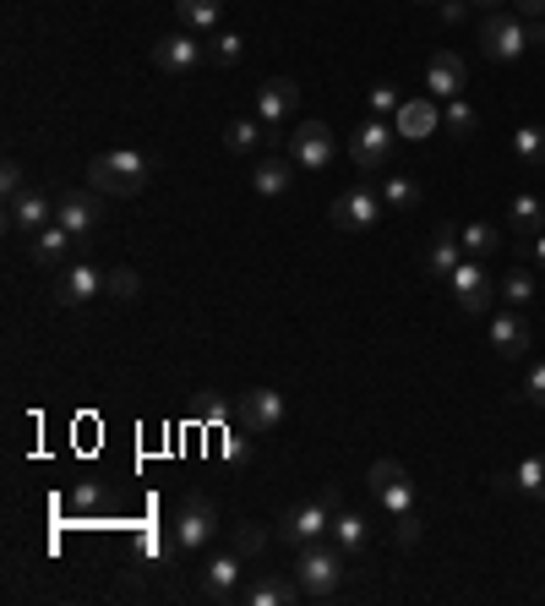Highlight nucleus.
I'll list each match as a JSON object with an SVG mask.
<instances>
[{"label":"nucleus","instance_id":"f257e3e1","mask_svg":"<svg viewBox=\"0 0 545 606\" xmlns=\"http://www.w3.org/2000/svg\"><path fill=\"white\" fill-rule=\"evenodd\" d=\"M88 186L99 197H136L147 186V158L132 148H115V153H99L88 164Z\"/></svg>","mask_w":545,"mask_h":606},{"label":"nucleus","instance_id":"f03ea898","mask_svg":"<svg viewBox=\"0 0 545 606\" xmlns=\"http://www.w3.org/2000/svg\"><path fill=\"white\" fill-rule=\"evenodd\" d=\"M338 580H344V552H338V547H322V541L300 547V558H294V585H300V596L327 602V596L338 591Z\"/></svg>","mask_w":545,"mask_h":606},{"label":"nucleus","instance_id":"7ed1b4c3","mask_svg":"<svg viewBox=\"0 0 545 606\" xmlns=\"http://www.w3.org/2000/svg\"><path fill=\"white\" fill-rule=\"evenodd\" d=\"M213 536H219V508H213L202 492H191V497L180 503V514H175V547H180V552H208Z\"/></svg>","mask_w":545,"mask_h":606},{"label":"nucleus","instance_id":"20e7f679","mask_svg":"<svg viewBox=\"0 0 545 606\" xmlns=\"http://www.w3.org/2000/svg\"><path fill=\"white\" fill-rule=\"evenodd\" d=\"M278 530H283V541H289V547H311V541L333 536V503H327V497L294 503V508H283Z\"/></svg>","mask_w":545,"mask_h":606},{"label":"nucleus","instance_id":"39448f33","mask_svg":"<svg viewBox=\"0 0 545 606\" xmlns=\"http://www.w3.org/2000/svg\"><path fill=\"white\" fill-rule=\"evenodd\" d=\"M366 481H371V497H377L393 519L414 514V481H409V470L399 464V459H377Z\"/></svg>","mask_w":545,"mask_h":606},{"label":"nucleus","instance_id":"423d86ee","mask_svg":"<svg viewBox=\"0 0 545 606\" xmlns=\"http://www.w3.org/2000/svg\"><path fill=\"white\" fill-rule=\"evenodd\" d=\"M480 49H486L491 60H519V55L530 49V22H524V16H508V11L486 16V22H480Z\"/></svg>","mask_w":545,"mask_h":606},{"label":"nucleus","instance_id":"0eeeda50","mask_svg":"<svg viewBox=\"0 0 545 606\" xmlns=\"http://www.w3.org/2000/svg\"><path fill=\"white\" fill-rule=\"evenodd\" d=\"M382 208H388V202H382L377 186H349V191L333 197V224L355 235V230H371V224L382 219Z\"/></svg>","mask_w":545,"mask_h":606},{"label":"nucleus","instance_id":"6e6552de","mask_svg":"<svg viewBox=\"0 0 545 606\" xmlns=\"http://www.w3.org/2000/svg\"><path fill=\"white\" fill-rule=\"evenodd\" d=\"M393 143H399V126H388V121H360V126L349 132V158H355L360 169H382V164L393 158Z\"/></svg>","mask_w":545,"mask_h":606},{"label":"nucleus","instance_id":"1a4fd4ad","mask_svg":"<svg viewBox=\"0 0 545 606\" xmlns=\"http://www.w3.org/2000/svg\"><path fill=\"white\" fill-rule=\"evenodd\" d=\"M202 60H208V44H197L191 33H164V38L153 44V66L169 71V77H191Z\"/></svg>","mask_w":545,"mask_h":606},{"label":"nucleus","instance_id":"9d476101","mask_svg":"<svg viewBox=\"0 0 545 606\" xmlns=\"http://www.w3.org/2000/svg\"><path fill=\"white\" fill-rule=\"evenodd\" d=\"M289 158L300 164V169H327L333 164V132L322 126V121H300L294 132H289Z\"/></svg>","mask_w":545,"mask_h":606},{"label":"nucleus","instance_id":"9b49d317","mask_svg":"<svg viewBox=\"0 0 545 606\" xmlns=\"http://www.w3.org/2000/svg\"><path fill=\"white\" fill-rule=\"evenodd\" d=\"M99 219H104V197L88 186V191H66L60 202H55V224H66L77 241L82 235H93L99 230Z\"/></svg>","mask_w":545,"mask_h":606},{"label":"nucleus","instance_id":"f8f14e48","mask_svg":"<svg viewBox=\"0 0 545 606\" xmlns=\"http://www.w3.org/2000/svg\"><path fill=\"white\" fill-rule=\"evenodd\" d=\"M464 88H469L464 60H458L453 49H436V55L425 60V93H431V99H464Z\"/></svg>","mask_w":545,"mask_h":606},{"label":"nucleus","instance_id":"ddd939ff","mask_svg":"<svg viewBox=\"0 0 545 606\" xmlns=\"http://www.w3.org/2000/svg\"><path fill=\"white\" fill-rule=\"evenodd\" d=\"M104 296V274L93 263H66L60 279H55V301L60 306H88Z\"/></svg>","mask_w":545,"mask_h":606},{"label":"nucleus","instance_id":"4468645a","mask_svg":"<svg viewBox=\"0 0 545 606\" xmlns=\"http://www.w3.org/2000/svg\"><path fill=\"white\" fill-rule=\"evenodd\" d=\"M447 285H453V301L464 306V311H486V306H491V279H486L480 257H464V263L447 274Z\"/></svg>","mask_w":545,"mask_h":606},{"label":"nucleus","instance_id":"2eb2a0df","mask_svg":"<svg viewBox=\"0 0 545 606\" xmlns=\"http://www.w3.org/2000/svg\"><path fill=\"white\" fill-rule=\"evenodd\" d=\"M294 99H300L294 77H268V82H263V93H257V121H263L268 132H272V126H289Z\"/></svg>","mask_w":545,"mask_h":606},{"label":"nucleus","instance_id":"dca6fc26","mask_svg":"<svg viewBox=\"0 0 545 606\" xmlns=\"http://www.w3.org/2000/svg\"><path fill=\"white\" fill-rule=\"evenodd\" d=\"M5 224H11V230H22V235H38L44 224H55V202H49L44 191H33V186H27L16 202H5Z\"/></svg>","mask_w":545,"mask_h":606},{"label":"nucleus","instance_id":"f3484780","mask_svg":"<svg viewBox=\"0 0 545 606\" xmlns=\"http://www.w3.org/2000/svg\"><path fill=\"white\" fill-rule=\"evenodd\" d=\"M241 574H246V558H241V552H219V558H208V574H202V596H208V602H235V585H241Z\"/></svg>","mask_w":545,"mask_h":606},{"label":"nucleus","instance_id":"a211bd4d","mask_svg":"<svg viewBox=\"0 0 545 606\" xmlns=\"http://www.w3.org/2000/svg\"><path fill=\"white\" fill-rule=\"evenodd\" d=\"M278 421H283V394L278 388H252L241 399V427L246 432H272Z\"/></svg>","mask_w":545,"mask_h":606},{"label":"nucleus","instance_id":"6ab92c4d","mask_svg":"<svg viewBox=\"0 0 545 606\" xmlns=\"http://www.w3.org/2000/svg\"><path fill=\"white\" fill-rule=\"evenodd\" d=\"M458 263H464V241H458V230H453V224H436V230H431V246H425V274L447 279Z\"/></svg>","mask_w":545,"mask_h":606},{"label":"nucleus","instance_id":"aec40b11","mask_svg":"<svg viewBox=\"0 0 545 606\" xmlns=\"http://www.w3.org/2000/svg\"><path fill=\"white\" fill-rule=\"evenodd\" d=\"M491 344H497V355L519 361V355L530 350V322H524L519 311H497V317H491Z\"/></svg>","mask_w":545,"mask_h":606},{"label":"nucleus","instance_id":"412c9836","mask_svg":"<svg viewBox=\"0 0 545 606\" xmlns=\"http://www.w3.org/2000/svg\"><path fill=\"white\" fill-rule=\"evenodd\" d=\"M393 126H399V137H431L436 126H442V115H436V104H431V93L425 99H404V110L393 115Z\"/></svg>","mask_w":545,"mask_h":606},{"label":"nucleus","instance_id":"4be33fe9","mask_svg":"<svg viewBox=\"0 0 545 606\" xmlns=\"http://www.w3.org/2000/svg\"><path fill=\"white\" fill-rule=\"evenodd\" d=\"M71 230L66 224H44L38 235H33V263H44V268H60L66 257H71Z\"/></svg>","mask_w":545,"mask_h":606},{"label":"nucleus","instance_id":"5701e85b","mask_svg":"<svg viewBox=\"0 0 545 606\" xmlns=\"http://www.w3.org/2000/svg\"><path fill=\"white\" fill-rule=\"evenodd\" d=\"M294 186V164L289 158H263L257 169H252V191L257 197H283Z\"/></svg>","mask_w":545,"mask_h":606},{"label":"nucleus","instance_id":"b1692460","mask_svg":"<svg viewBox=\"0 0 545 606\" xmlns=\"http://www.w3.org/2000/svg\"><path fill=\"white\" fill-rule=\"evenodd\" d=\"M366 536H371L366 514H333V547H338L344 558H360V552H366Z\"/></svg>","mask_w":545,"mask_h":606},{"label":"nucleus","instance_id":"393cba45","mask_svg":"<svg viewBox=\"0 0 545 606\" xmlns=\"http://www.w3.org/2000/svg\"><path fill=\"white\" fill-rule=\"evenodd\" d=\"M294 596H300V585H294V580H272V574H263V580H257L241 602H246V606H289Z\"/></svg>","mask_w":545,"mask_h":606},{"label":"nucleus","instance_id":"a878e982","mask_svg":"<svg viewBox=\"0 0 545 606\" xmlns=\"http://www.w3.org/2000/svg\"><path fill=\"white\" fill-rule=\"evenodd\" d=\"M458 241H464V257H491V252L502 246V230L486 224V219H469V224L458 230Z\"/></svg>","mask_w":545,"mask_h":606},{"label":"nucleus","instance_id":"bb28decb","mask_svg":"<svg viewBox=\"0 0 545 606\" xmlns=\"http://www.w3.org/2000/svg\"><path fill=\"white\" fill-rule=\"evenodd\" d=\"M175 11H180V22L191 33H213L219 16H224V0H175Z\"/></svg>","mask_w":545,"mask_h":606},{"label":"nucleus","instance_id":"cd10ccee","mask_svg":"<svg viewBox=\"0 0 545 606\" xmlns=\"http://www.w3.org/2000/svg\"><path fill=\"white\" fill-rule=\"evenodd\" d=\"M513 158L524 169H545V126H519L513 132Z\"/></svg>","mask_w":545,"mask_h":606},{"label":"nucleus","instance_id":"c85d7f7f","mask_svg":"<svg viewBox=\"0 0 545 606\" xmlns=\"http://www.w3.org/2000/svg\"><path fill=\"white\" fill-rule=\"evenodd\" d=\"M263 137H268V126H263L257 115H241V121H230V126H224V148H230V153H252Z\"/></svg>","mask_w":545,"mask_h":606},{"label":"nucleus","instance_id":"c756f323","mask_svg":"<svg viewBox=\"0 0 545 606\" xmlns=\"http://www.w3.org/2000/svg\"><path fill=\"white\" fill-rule=\"evenodd\" d=\"M382 202H388L393 213H414V208H420V186H414L409 175H388V180H382Z\"/></svg>","mask_w":545,"mask_h":606},{"label":"nucleus","instance_id":"7c9ffc66","mask_svg":"<svg viewBox=\"0 0 545 606\" xmlns=\"http://www.w3.org/2000/svg\"><path fill=\"white\" fill-rule=\"evenodd\" d=\"M263 547H268V530H263V525H252V519H246V525H235L230 552H241V558L252 563V558H263Z\"/></svg>","mask_w":545,"mask_h":606},{"label":"nucleus","instance_id":"2f4dec72","mask_svg":"<svg viewBox=\"0 0 545 606\" xmlns=\"http://www.w3.org/2000/svg\"><path fill=\"white\" fill-rule=\"evenodd\" d=\"M513 486L519 492H530V497H541L545 503V454H530L519 470H513Z\"/></svg>","mask_w":545,"mask_h":606},{"label":"nucleus","instance_id":"473e14b6","mask_svg":"<svg viewBox=\"0 0 545 606\" xmlns=\"http://www.w3.org/2000/svg\"><path fill=\"white\" fill-rule=\"evenodd\" d=\"M241 55H246V38H241V33H213V38H208V60H213V66H235Z\"/></svg>","mask_w":545,"mask_h":606},{"label":"nucleus","instance_id":"72a5a7b5","mask_svg":"<svg viewBox=\"0 0 545 606\" xmlns=\"http://www.w3.org/2000/svg\"><path fill=\"white\" fill-rule=\"evenodd\" d=\"M104 296H110V301H136V296H142V279H136L132 268H110V274H104Z\"/></svg>","mask_w":545,"mask_h":606},{"label":"nucleus","instance_id":"f704fd0d","mask_svg":"<svg viewBox=\"0 0 545 606\" xmlns=\"http://www.w3.org/2000/svg\"><path fill=\"white\" fill-rule=\"evenodd\" d=\"M502 296H508V306H524L530 296H535V274H524V268H508V279H502Z\"/></svg>","mask_w":545,"mask_h":606},{"label":"nucleus","instance_id":"c9c22d12","mask_svg":"<svg viewBox=\"0 0 545 606\" xmlns=\"http://www.w3.org/2000/svg\"><path fill=\"white\" fill-rule=\"evenodd\" d=\"M545 202L541 197H513V230H541Z\"/></svg>","mask_w":545,"mask_h":606},{"label":"nucleus","instance_id":"e433bc0d","mask_svg":"<svg viewBox=\"0 0 545 606\" xmlns=\"http://www.w3.org/2000/svg\"><path fill=\"white\" fill-rule=\"evenodd\" d=\"M399 110H404L399 88H393V82H377V88H371V115H377V121H388V115H399Z\"/></svg>","mask_w":545,"mask_h":606},{"label":"nucleus","instance_id":"4c0bfd02","mask_svg":"<svg viewBox=\"0 0 545 606\" xmlns=\"http://www.w3.org/2000/svg\"><path fill=\"white\" fill-rule=\"evenodd\" d=\"M447 126H453V137H475V126H480V115L464 104V99H447Z\"/></svg>","mask_w":545,"mask_h":606},{"label":"nucleus","instance_id":"58836bf2","mask_svg":"<svg viewBox=\"0 0 545 606\" xmlns=\"http://www.w3.org/2000/svg\"><path fill=\"white\" fill-rule=\"evenodd\" d=\"M0 191H5V202H16V197L27 191V169H22L16 158H5V164H0Z\"/></svg>","mask_w":545,"mask_h":606},{"label":"nucleus","instance_id":"ea45409f","mask_svg":"<svg viewBox=\"0 0 545 606\" xmlns=\"http://www.w3.org/2000/svg\"><path fill=\"white\" fill-rule=\"evenodd\" d=\"M66 503H71L77 514H88V508H99V503H104V486H93V481H82V486H77V492H71Z\"/></svg>","mask_w":545,"mask_h":606},{"label":"nucleus","instance_id":"a19ab883","mask_svg":"<svg viewBox=\"0 0 545 606\" xmlns=\"http://www.w3.org/2000/svg\"><path fill=\"white\" fill-rule=\"evenodd\" d=\"M524 394H530V399H535V405L545 410V361H535V366H530V383H524Z\"/></svg>","mask_w":545,"mask_h":606},{"label":"nucleus","instance_id":"79ce46f5","mask_svg":"<svg viewBox=\"0 0 545 606\" xmlns=\"http://www.w3.org/2000/svg\"><path fill=\"white\" fill-rule=\"evenodd\" d=\"M393 536H399V547H414V541H420V519H414V514H404Z\"/></svg>","mask_w":545,"mask_h":606},{"label":"nucleus","instance_id":"37998d69","mask_svg":"<svg viewBox=\"0 0 545 606\" xmlns=\"http://www.w3.org/2000/svg\"><path fill=\"white\" fill-rule=\"evenodd\" d=\"M513 16H524V22H541V16H545V0H513Z\"/></svg>","mask_w":545,"mask_h":606},{"label":"nucleus","instance_id":"c03bdc74","mask_svg":"<svg viewBox=\"0 0 545 606\" xmlns=\"http://www.w3.org/2000/svg\"><path fill=\"white\" fill-rule=\"evenodd\" d=\"M230 410H224V399H202V421H224Z\"/></svg>","mask_w":545,"mask_h":606},{"label":"nucleus","instance_id":"a18cd8bd","mask_svg":"<svg viewBox=\"0 0 545 606\" xmlns=\"http://www.w3.org/2000/svg\"><path fill=\"white\" fill-rule=\"evenodd\" d=\"M442 16H447V22H464V0H447V5H442Z\"/></svg>","mask_w":545,"mask_h":606},{"label":"nucleus","instance_id":"49530a36","mask_svg":"<svg viewBox=\"0 0 545 606\" xmlns=\"http://www.w3.org/2000/svg\"><path fill=\"white\" fill-rule=\"evenodd\" d=\"M535 257H541V268H545V235H541V241H535Z\"/></svg>","mask_w":545,"mask_h":606},{"label":"nucleus","instance_id":"de8ad7c7","mask_svg":"<svg viewBox=\"0 0 545 606\" xmlns=\"http://www.w3.org/2000/svg\"><path fill=\"white\" fill-rule=\"evenodd\" d=\"M475 5H502V0H475Z\"/></svg>","mask_w":545,"mask_h":606}]
</instances>
